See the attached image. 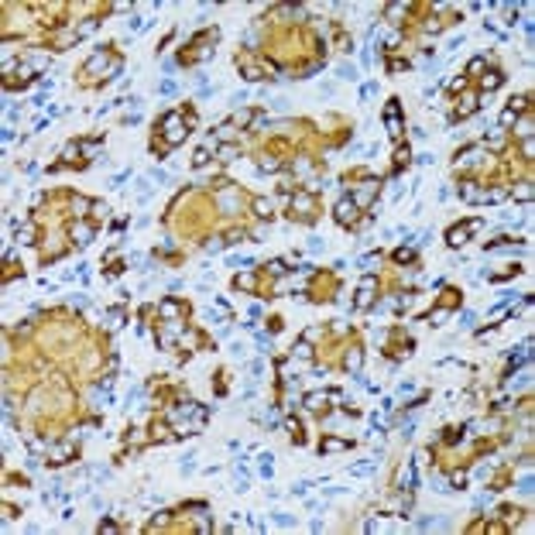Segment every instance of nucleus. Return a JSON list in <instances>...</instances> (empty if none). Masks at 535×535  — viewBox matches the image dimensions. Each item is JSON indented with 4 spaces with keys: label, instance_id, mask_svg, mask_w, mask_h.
Returning a JSON list of instances; mask_svg holds the SVG:
<instances>
[{
    "label": "nucleus",
    "instance_id": "nucleus-1",
    "mask_svg": "<svg viewBox=\"0 0 535 535\" xmlns=\"http://www.w3.org/2000/svg\"><path fill=\"white\" fill-rule=\"evenodd\" d=\"M161 127H165V148H168V151L189 138V124H185V117H182L178 110H168V113L161 117Z\"/></svg>",
    "mask_w": 535,
    "mask_h": 535
},
{
    "label": "nucleus",
    "instance_id": "nucleus-2",
    "mask_svg": "<svg viewBox=\"0 0 535 535\" xmlns=\"http://www.w3.org/2000/svg\"><path fill=\"white\" fill-rule=\"evenodd\" d=\"M357 213H360V206H357L350 196H343V199L336 203V210H333V216H336L340 227H357Z\"/></svg>",
    "mask_w": 535,
    "mask_h": 535
},
{
    "label": "nucleus",
    "instance_id": "nucleus-3",
    "mask_svg": "<svg viewBox=\"0 0 535 535\" xmlns=\"http://www.w3.org/2000/svg\"><path fill=\"white\" fill-rule=\"evenodd\" d=\"M480 227H484V220H466V223H460V227H450L446 244H450V247H463V244L470 240V233H477Z\"/></svg>",
    "mask_w": 535,
    "mask_h": 535
},
{
    "label": "nucleus",
    "instance_id": "nucleus-4",
    "mask_svg": "<svg viewBox=\"0 0 535 535\" xmlns=\"http://www.w3.org/2000/svg\"><path fill=\"white\" fill-rule=\"evenodd\" d=\"M292 216H299V220H312L316 216V196L312 192H295L292 196Z\"/></svg>",
    "mask_w": 535,
    "mask_h": 535
},
{
    "label": "nucleus",
    "instance_id": "nucleus-5",
    "mask_svg": "<svg viewBox=\"0 0 535 535\" xmlns=\"http://www.w3.org/2000/svg\"><path fill=\"white\" fill-rule=\"evenodd\" d=\"M374 288H378V278H374V275H364V278H360V288H357V299H354V309H371L374 306Z\"/></svg>",
    "mask_w": 535,
    "mask_h": 535
},
{
    "label": "nucleus",
    "instance_id": "nucleus-6",
    "mask_svg": "<svg viewBox=\"0 0 535 535\" xmlns=\"http://www.w3.org/2000/svg\"><path fill=\"white\" fill-rule=\"evenodd\" d=\"M484 158H487V151H484V144H470V148H463V151H457V168H477V165H484Z\"/></svg>",
    "mask_w": 535,
    "mask_h": 535
},
{
    "label": "nucleus",
    "instance_id": "nucleus-7",
    "mask_svg": "<svg viewBox=\"0 0 535 535\" xmlns=\"http://www.w3.org/2000/svg\"><path fill=\"white\" fill-rule=\"evenodd\" d=\"M374 196H378V182H374V178L360 182V185H357V189L350 192V199H354V203H357L360 210H364V206H371V203H374Z\"/></svg>",
    "mask_w": 535,
    "mask_h": 535
},
{
    "label": "nucleus",
    "instance_id": "nucleus-8",
    "mask_svg": "<svg viewBox=\"0 0 535 535\" xmlns=\"http://www.w3.org/2000/svg\"><path fill=\"white\" fill-rule=\"evenodd\" d=\"M477 107H480V96L466 89V93H463V96H460V100H457V117H460V120H463V117H470V113H477Z\"/></svg>",
    "mask_w": 535,
    "mask_h": 535
},
{
    "label": "nucleus",
    "instance_id": "nucleus-9",
    "mask_svg": "<svg viewBox=\"0 0 535 535\" xmlns=\"http://www.w3.org/2000/svg\"><path fill=\"white\" fill-rule=\"evenodd\" d=\"M69 237L76 240L79 247H86V244H93V237H96V230L89 227V223H82V220H76V223L69 227Z\"/></svg>",
    "mask_w": 535,
    "mask_h": 535
},
{
    "label": "nucleus",
    "instance_id": "nucleus-10",
    "mask_svg": "<svg viewBox=\"0 0 535 535\" xmlns=\"http://www.w3.org/2000/svg\"><path fill=\"white\" fill-rule=\"evenodd\" d=\"M103 66L110 69V66H113V59H110L107 52H96V55H89V59H86V66H82V76H93V72H96V69H103Z\"/></svg>",
    "mask_w": 535,
    "mask_h": 535
},
{
    "label": "nucleus",
    "instance_id": "nucleus-11",
    "mask_svg": "<svg viewBox=\"0 0 535 535\" xmlns=\"http://www.w3.org/2000/svg\"><path fill=\"white\" fill-rule=\"evenodd\" d=\"M326 401H329V394H326V391H309L306 398H302V405H306L309 412H322V408H326Z\"/></svg>",
    "mask_w": 535,
    "mask_h": 535
},
{
    "label": "nucleus",
    "instance_id": "nucleus-12",
    "mask_svg": "<svg viewBox=\"0 0 535 535\" xmlns=\"http://www.w3.org/2000/svg\"><path fill=\"white\" fill-rule=\"evenodd\" d=\"M460 199H466V203H480V199H484V189H480L477 182H460Z\"/></svg>",
    "mask_w": 535,
    "mask_h": 535
},
{
    "label": "nucleus",
    "instance_id": "nucleus-13",
    "mask_svg": "<svg viewBox=\"0 0 535 535\" xmlns=\"http://www.w3.org/2000/svg\"><path fill=\"white\" fill-rule=\"evenodd\" d=\"M69 457H72V446H69V443H59V446H48V463H55V466H59V463H66Z\"/></svg>",
    "mask_w": 535,
    "mask_h": 535
},
{
    "label": "nucleus",
    "instance_id": "nucleus-14",
    "mask_svg": "<svg viewBox=\"0 0 535 535\" xmlns=\"http://www.w3.org/2000/svg\"><path fill=\"white\" fill-rule=\"evenodd\" d=\"M350 443L347 439H336V436H326L322 443H319V453H343Z\"/></svg>",
    "mask_w": 535,
    "mask_h": 535
},
{
    "label": "nucleus",
    "instance_id": "nucleus-15",
    "mask_svg": "<svg viewBox=\"0 0 535 535\" xmlns=\"http://www.w3.org/2000/svg\"><path fill=\"white\" fill-rule=\"evenodd\" d=\"M343 364H347V371H354V374H357V371H360V364H364V354H360V347H350Z\"/></svg>",
    "mask_w": 535,
    "mask_h": 535
},
{
    "label": "nucleus",
    "instance_id": "nucleus-16",
    "mask_svg": "<svg viewBox=\"0 0 535 535\" xmlns=\"http://www.w3.org/2000/svg\"><path fill=\"white\" fill-rule=\"evenodd\" d=\"M254 120H257V113H254V110H237L230 124H233V127H250Z\"/></svg>",
    "mask_w": 535,
    "mask_h": 535
},
{
    "label": "nucleus",
    "instance_id": "nucleus-17",
    "mask_svg": "<svg viewBox=\"0 0 535 535\" xmlns=\"http://www.w3.org/2000/svg\"><path fill=\"white\" fill-rule=\"evenodd\" d=\"M501 82H504V76H501L498 69H491V72H484V76H480V86H484L487 93H491V89H498Z\"/></svg>",
    "mask_w": 535,
    "mask_h": 535
},
{
    "label": "nucleus",
    "instance_id": "nucleus-18",
    "mask_svg": "<svg viewBox=\"0 0 535 535\" xmlns=\"http://www.w3.org/2000/svg\"><path fill=\"white\" fill-rule=\"evenodd\" d=\"M79 154H82V144H79V141H69V144H62V161H66V165H72Z\"/></svg>",
    "mask_w": 535,
    "mask_h": 535
},
{
    "label": "nucleus",
    "instance_id": "nucleus-19",
    "mask_svg": "<svg viewBox=\"0 0 535 535\" xmlns=\"http://www.w3.org/2000/svg\"><path fill=\"white\" fill-rule=\"evenodd\" d=\"M35 237H38L35 223H21L17 227V244H35Z\"/></svg>",
    "mask_w": 535,
    "mask_h": 535
},
{
    "label": "nucleus",
    "instance_id": "nucleus-20",
    "mask_svg": "<svg viewBox=\"0 0 535 535\" xmlns=\"http://www.w3.org/2000/svg\"><path fill=\"white\" fill-rule=\"evenodd\" d=\"M312 357V343L309 340H299L295 347H292V360H309Z\"/></svg>",
    "mask_w": 535,
    "mask_h": 535
},
{
    "label": "nucleus",
    "instance_id": "nucleus-21",
    "mask_svg": "<svg viewBox=\"0 0 535 535\" xmlns=\"http://www.w3.org/2000/svg\"><path fill=\"white\" fill-rule=\"evenodd\" d=\"M254 213H257V216H264V220H271V213H275V203L257 196V199H254Z\"/></svg>",
    "mask_w": 535,
    "mask_h": 535
},
{
    "label": "nucleus",
    "instance_id": "nucleus-22",
    "mask_svg": "<svg viewBox=\"0 0 535 535\" xmlns=\"http://www.w3.org/2000/svg\"><path fill=\"white\" fill-rule=\"evenodd\" d=\"M89 210H93V199H82V196H76V199H72V216H76V220H82Z\"/></svg>",
    "mask_w": 535,
    "mask_h": 535
},
{
    "label": "nucleus",
    "instance_id": "nucleus-23",
    "mask_svg": "<svg viewBox=\"0 0 535 535\" xmlns=\"http://www.w3.org/2000/svg\"><path fill=\"white\" fill-rule=\"evenodd\" d=\"M158 312H161V316H165L168 322H175V316H178L182 309H178V302H172V299H165V302L158 306Z\"/></svg>",
    "mask_w": 535,
    "mask_h": 535
},
{
    "label": "nucleus",
    "instance_id": "nucleus-24",
    "mask_svg": "<svg viewBox=\"0 0 535 535\" xmlns=\"http://www.w3.org/2000/svg\"><path fill=\"white\" fill-rule=\"evenodd\" d=\"M511 196L522 199V203H532V182H518V189H515Z\"/></svg>",
    "mask_w": 535,
    "mask_h": 535
},
{
    "label": "nucleus",
    "instance_id": "nucleus-25",
    "mask_svg": "<svg viewBox=\"0 0 535 535\" xmlns=\"http://www.w3.org/2000/svg\"><path fill=\"white\" fill-rule=\"evenodd\" d=\"M405 10H408V3H391V7H388V14H384V17H388V21H391V24H398V17H401V14H405Z\"/></svg>",
    "mask_w": 535,
    "mask_h": 535
},
{
    "label": "nucleus",
    "instance_id": "nucleus-26",
    "mask_svg": "<svg viewBox=\"0 0 535 535\" xmlns=\"http://www.w3.org/2000/svg\"><path fill=\"white\" fill-rule=\"evenodd\" d=\"M384 124H388V134H391V138H401V131H405V124H401L398 117H384Z\"/></svg>",
    "mask_w": 535,
    "mask_h": 535
},
{
    "label": "nucleus",
    "instance_id": "nucleus-27",
    "mask_svg": "<svg viewBox=\"0 0 535 535\" xmlns=\"http://www.w3.org/2000/svg\"><path fill=\"white\" fill-rule=\"evenodd\" d=\"M264 268H268V275H271V278H282V275H285V261H282V257H275V261H268Z\"/></svg>",
    "mask_w": 535,
    "mask_h": 535
},
{
    "label": "nucleus",
    "instance_id": "nucleus-28",
    "mask_svg": "<svg viewBox=\"0 0 535 535\" xmlns=\"http://www.w3.org/2000/svg\"><path fill=\"white\" fill-rule=\"evenodd\" d=\"M233 138H237V127H233V124H223V127L216 131V144H220V141H233Z\"/></svg>",
    "mask_w": 535,
    "mask_h": 535
},
{
    "label": "nucleus",
    "instance_id": "nucleus-29",
    "mask_svg": "<svg viewBox=\"0 0 535 535\" xmlns=\"http://www.w3.org/2000/svg\"><path fill=\"white\" fill-rule=\"evenodd\" d=\"M515 124H518V138L529 141V138H532V117H522V120H515Z\"/></svg>",
    "mask_w": 535,
    "mask_h": 535
},
{
    "label": "nucleus",
    "instance_id": "nucleus-30",
    "mask_svg": "<svg viewBox=\"0 0 535 535\" xmlns=\"http://www.w3.org/2000/svg\"><path fill=\"white\" fill-rule=\"evenodd\" d=\"M504 196H508L504 189H484V199H480V203H501Z\"/></svg>",
    "mask_w": 535,
    "mask_h": 535
},
{
    "label": "nucleus",
    "instance_id": "nucleus-31",
    "mask_svg": "<svg viewBox=\"0 0 535 535\" xmlns=\"http://www.w3.org/2000/svg\"><path fill=\"white\" fill-rule=\"evenodd\" d=\"M237 288H247V292H254V285H257V278L254 275H237V282H233Z\"/></svg>",
    "mask_w": 535,
    "mask_h": 535
},
{
    "label": "nucleus",
    "instance_id": "nucleus-32",
    "mask_svg": "<svg viewBox=\"0 0 535 535\" xmlns=\"http://www.w3.org/2000/svg\"><path fill=\"white\" fill-rule=\"evenodd\" d=\"M203 165H210V148H199L192 154V168H203Z\"/></svg>",
    "mask_w": 535,
    "mask_h": 535
},
{
    "label": "nucleus",
    "instance_id": "nucleus-33",
    "mask_svg": "<svg viewBox=\"0 0 535 535\" xmlns=\"http://www.w3.org/2000/svg\"><path fill=\"white\" fill-rule=\"evenodd\" d=\"M412 257H415V250H408V247H398V250H394V261H398V264H408Z\"/></svg>",
    "mask_w": 535,
    "mask_h": 535
},
{
    "label": "nucleus",
    "instance_id": "nucleus-34",
    "mask_svg": "<svg viewBox=\"0 0 535 535\" xmlns=\"http://www.w3.org/2000/svg\"><path fill=\"white\" fill-rule=\"evenodd\" d=\"M216 151L223 154V158H227V161H233V158H237V154H240V148H237V144H220V148H216Z\"/></svg>",
    "mask_w": 535,
    "mask_h": 535
},
{
    "label": "nucleus",
    "instance_id": "nucleus-35",
    "mask_svg": "<svg viewBox=\"0 0 535 535\" xmlns=\"http://www.w3.org/2000/svg\"><path fill=\"white\" fill-rule=\"evenodd\" d=\"M408 158H412V154H408V148H398V151H394V168H405V165H408Z\"/></svg>",
    "mask_w": 535,
    "mask_h": 535
},
{
    "label": "nucleus",
    "instance_id": "nucleus-36",
    "mask_svg": "<svg viewBox=\"0 0 535 535\" xmlns=\"http://www.w3.org/2000/svg\"><path fill=\"white\" fill-rule=\"evenodd\" d=\"M501 148H504V134H494V138L487 141V148H484V151H501Z\"/></svg>",
    "mask_w": 535,
    "mask_h": 535
},
{
    "label": "nucleus",
    "instance_id": "nucleus-37",
    "mask_svg": "<svg viewBox=\"0 0 535 535\" xmlns=\"http://www.w3.org/2000/svg\"><path fill=\"white\" fill-rule=\"evenodd\" d=\"M278 168H282V161H278V158H264L257 172H278Z\"/></svg>",
    "mask_w": 535,
    "mask_h": 535
},
{
    "label": "nucleus",
    "instance_id": "nucleus-38",
    "mask_svg": "<svg viewBox=\"0 0 535 535\" xmlns=\"http://www.w3.org/2000/svg\"><path fill=\"white\" fill-rule=\"evenodd\" d=\"M466 72L470 76H477V72H484V59L477 55V59H470V66H466Z\"/></svg>",
    "mask_w": 535,
    "mask_h": 535
},
{
    "label": "nucleus",
    "instance_id": "nucleus-39",
    "mask_svg": "<svg viewBox=\"0 0 535 535\" xmlns=\"http://www.w3.org/2000/svg\"><path fill=\"white\" fill-rule=\"evenodd\" d=\"M515 120H518V113H511V110H504V113H501V131H508V127L515 124Z\"/></svg>",
    "mask_w": 535,
    "mask_h": 535
},
{
    "label": "nucleus",
    "instance_id": "nucleus-40",
    "mask_svg": "<svg viewBox=\"0 0 535 535\" xmlns=\"http://www.w3.org/2000/svg\"><path fill=\"white\" fill-rule=\"evenodd\" d=\"M336 76H340V79H357V69H354V66H340Z\"/></svg>",
    "mask_w": 535,
    "mask_h": 535
},
{
    "label": "nucleus",
    "instance_id": "nucleus-41",
    "mask_svg": "<svg viewBox=\"0 0 535 535\" xmlns=\"http://www.w3.org/2000/svg\"><path fill=\"white\" fill-rule=\"evenodd\" d=\"M82 154H100V141H82Z\"/></svg>",
    "mask_w": 535,
    "mask_h": 535
},
{
    "label": "nucleus",
    "instance_id": "nucleus-42",
    "mask_svg": "<svg viewBox=\"0 0 535 535\" xmlns=\"http://www.w3.org/2000/svg\"><path fill=\"white\" fill-rule=\"evenodd\" d=\"M378 261H381V254H364V257H360V264H364V268H374Z\"/></svg>",
    "mask_w": 535,
    "mask_h": 535
},
{
    "label": "nucleus",
    "instance_id": "nucleus-43",
    "mask_svg": "<svg viewBox=\"0 0 535 535\" xmlns=\"http://www.w3.org/2000/svg\"><path fill=\"white\" fill-rule=\"evenodd\" d=\"M275 522H278V525H285V529H288V525H295V522H292V515H285V511H275Z\"/></svg>",
    "mask_w": 535,
    "mask_h": 535
},
{
    "label": "nucleus",
    "instance_id": "nucleus-44",
    "mask_svg": "<svg viewBox=\"0 0 535 535\" xmlns=\"http://www.w3.org/2000/svg\"><path fill=\"white\" fill-rule=\"evenodd\" d=\"M89 213H93L96 220H100V216H107V203H93V210H89Z\"/></svg>",
    "mask_w": 535,
    "mask_h": 535
},
{
    "label": "nucleus",
    "instance_id": "nucleus-45",
    "mask_svg": "<svg viewBox=\"0 0 535 535\" xmlns=\"http://www.w3.org/2000/svg\"><path fill=\"white\" fill-rule=\"evenodd\" d=\"M446 316H450V309H436V312H432V316H429V319H436V322H432V326H439V322H443V319H446Z\"/></svg>",
    "mask_w": 535,
    "mask_h": 535
},
{
    "label": "nucleus",
    "instance_id": "nucleus-46",
    "mask_svg": "<svg viewBox=\"0 0 535 535\" xmlns=\"http://www.w3.org/2000/svg\"><path fill=\"white\" fill-rule=\"evenodd\" d=\"M518 491H522V494H532V477H522V480H518Z\"/></svg>",
    "mask_w": 535,
    "mask_h": 535
},
{
    "label": "nucleus",
    "instance_id": "nucleus-47",
    "mask_svg": "<svg viewBox=\"0 0 535 535\" xmlns=\"http://www.w3.org/2000/svg\"><path fill=\"white\" fill-rule=\"evenodd\" d=\"M309 168H312V165H309L306 158H302V161H295V172H299V175H309Z\"/></svg>",
    "mask_w": 535,
    "mask_h": 535
},
{
    "label": "nucleus",
    "instance_id": "nucleus-48",
    "mask_svg": "<svg viewBox=\"0 0 535 535\" xmlns=\"http://www.w3.org/2000/svg\"><path fill=\"white\" fill-rule=\"evenodd\" d=\"M220 203H223V210H227V213H233V210H237V203H233V196H223Z\"/></svg>",
    "mask_w": 535,
    "mask_h": 535
},
{
    "label": "nucleus",
    "instance_id": "nucleus-49",
    "mask_svg": "<svg viewBox=\"0 0 535 535\" xmlns=\"http://www.w3.org/2000/svg\"><path fill=\"white\" fill-rule=\"evenodd\" d=\"M161 93H165V96H172V93H175V82H172V79H165V82H161Z\"/></svg>",
    "mask_w": 535,
    "mask_h": 535
},
{
    "label": "nucleus",
    "instance_id": "nucleus-50",
    "mask_svg": "<svg viewBox=\"0 0 535 535\" xmlns=\"http://www.w3.org/2000/svg\"><path fill=\"white\" fill-rule=\"evenodd\" d=\"M206 250H210V254H216V250H223V240H210V244H206Z\"/></svg>",
    "mask_w": 535,
    "mask_h": 535
},
{
    "label": "nucleus",
    "instance_id": "nucleus-51",
    "mask_svg": "<svg viewBox=\"0 0 535 535\" xmlns=\"http://www.w3.org/2000/svg\"><path fill=\"white\" fill-rule=\"evenodd\" d=\"M319 333H322V329H319V326H312V329H306V333H302V340H316Z\"/></svg>",
    "mask_w": 535,
    "mask_h": 535
},
{
    "label": "nucleus",
    "instance_id": "nucleus-52",
    "mask_svg": "<svg viewBox=\"0 0 535 535\" xmlns=\"http://www.w3.org/2000/svg\"><path fill=\"white\" fill-rule=\"evenodd\" d=\"M398 391H401V394H412V391H415V384H412V381H401V384H398Z\"/></svg>",
    "mask_w": 535,
    "mask_h": 535
},
{
    "label": "nucleus",
    "instance_id": "nucleus-53",
    "mask_svg": "<svg viewBox=\"0 0 535 535\" xmlns=\"http://www.w3.org/2000/svg\"><path fill=\"white\" fill-rule=\"evenodd\" d=\"M405 66H408V62H398V59H394V62H388V69H391V72H401Z\"/></svg>",
    "mask_w": 535,
    "mask_h": 535
}]
</instances>
